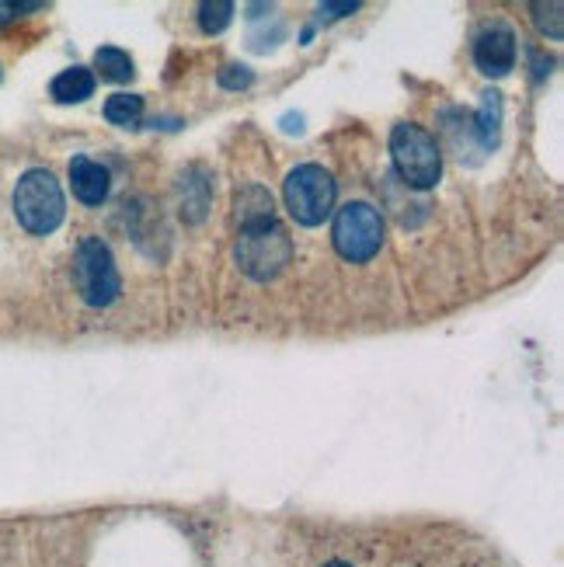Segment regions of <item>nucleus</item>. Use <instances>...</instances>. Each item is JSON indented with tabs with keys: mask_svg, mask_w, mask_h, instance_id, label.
<instances>
[{
	"mask_svg": "<svg viewBox=\"0 0 564 567\" xmlns=\"http://www.w3.org/2000/svg\"><path fill=\"white\" fill-rule=\"evenodd\" d=\"M143 116V98L140 95H112L105 101V119L112 126H137Z\"/></svg>",
	"mask_w": 564,
	"mask_h": 567,
	"instance_id": "obj_12",
	"label": "nucleus"
},
{
	"mask_svg": "<svg viewBox=\"0 0 564 567\" xmlns=\"http://www.w3.org/2000/svg\"><path fill=\"white\" fill-rule=\"evenodd\" d=\"M50 95L59 105H77V101H88L95 95V74L88 67H70L53 77L50 84Z\"/></svg>",
	"mask_w": 564,
	"mask_h": 567,
	"instance_id": "obj_9",
	"label": "nucleus"
},
{
	"mask_svg": "<svg viewBox=\"0 0 564 567\" xmlns=\"http://www.w3.org/2000/svg\"><path fill=\"white\" fill-rule=\"evenodd\" d=\"M332 241H335V251L345 261H352V265L370 261L383 248V220H380V212L370 203L341 206L338 216H335V227H332Z\"/></svg>",
	"mask_w": 564,
	"mask_h": 567,
	"instance_id": "obj_6",
	"label": "nucleus"
},
{
	"mask_svg": "<svg viewBox=\"0 0 564 567\" xmlns=\"http://www.w3.org/2000/svg\"><path fill=\"white\" fill-rule=\"evenodd\" d=\"M74 286L88 307H108V303H116V296H119L122 282H119L116 258L98 237L80 241L74 251Z\"/></svg>",
	"mask_w": 564,
	"mask_h": 567,
	"instance_id": "obj_5",
	"label": "nucleus"
},
{
	"mask_svg": "<svg viewBox=\"0 0 564 567\" xmlns=\"http://www.w3.org/2000/svg\"><path fill=\"white\" fill-rule=\"evenodd\" d=\"M533 21L536 29L551 35V39H561V4H533Z\"/></svg>",
	"mask_w": 564,
	"mask_h": 567,
	"instance_id": "obj_15",
	"label": "nucleus"
},
{
	"mask_svg": "<svg viewBox=\"0 0 564 567\" xmlns=\"http://www.w3.org/2000/svg\"><path fill=\"white\" fill-rule=\"evenodd\" d=\"M474 63L485 77H506L516 67V32L502 21L474 39Z\"/></svg>",
	"mask_w": 564,
	"mask_h": 567,
	"instance_id": "obj_7",
	"label": "nucleus"
},
{
	"mask_svg": "<svg viewBox=\"0 0 564 567\" xmlns=\"http://www.w3.org/2000/svg\"><path fill=\"white\" fill-rule=\"evenodd\" d=\"M324 567H352V564H341V560H332V564H324Z\"/></svg>",
	"mask_w": 564,
	"mask_h": 567,
	"instance_id": "obj_18",
	"label": "nucleus"
},
{
	"mask_svg": "<svg viewBox=\"0 0 564 567\" xmlns=\"http://www.w3.org/2000/svg\"><path fill=\"white\" fill-rule=\"evenodd\" d=\"M95 67L101 70L105 80H116V84H122V80H129V77L137 74V67H133V59H129V53H122V50H116V46L98 50V53H95Z\"/></svg>",
	"mask_w": 564,
	"mask_h": 567,
	"instance_id": "obj_11",
	"label": "nucleus"
},
{
	"mask_svg": "<svg viewBox=\"0 0 564 567\" xmlns=\"http://www.w3.org/2000/svg\"><path fill=\"white\" fill-rule=\"evenodd\" d=\"M234 258L245 275L269 282L290 265L293 241L275 220L251 223V227H241V237H237V244H234Z\"/></svg>",
	"mask_w": 564,
	"mask_h": 567,
	"instance_id": "obj_2",
	"label": "nucleus"
},
{
	"mask_svg": "<svg viewBox=\"0 0 564 567\" xmlns=\"http://www.w3.org/2000/svg\"><path fill=\"white\" fill-rule=\"evenodd\" d=\"M237 220H241V227H251V223H265V220H275L272 212V195L265 188H245L241 195H237Z\"/></svg>",
	"mask_w": 564,
	"mask_h": 567,
	"instance_id": "obj_10",
	"label": "nucleus"
},
{
	"mask_svg": "<svg viewBox=\"0 0 564 567\" xmlns=\"http://www.w3.org/2000/svg\"><path fill=\"white\" fill-rule=\"evenodd\" d=\"M63 212H67L63 188L50 171L32 167L21 174L14 185V216L21 227L35 237H46L63 223Z\"/></svg>",
	"mask_w": 564,
	"mask_h": 567,
	"instance_id": "obj_1",
	"label": "nucleus"
},
{
	"mask_svg": "<svg viewBox=\"0 0 564 567\" xmlns=\"http://www.w3.org/2000/svg\"><path fill=\"white\" fill-rule=\"evenodd\" d=\"M254 74L248 67H237V63H227V67L220 70V87H227V91H241V87H251Z\"/></svg>",
	"mask_w": 564,
	"mask_h": 567,
	"instance_id": "obj_16",
	"label": "nucleus"
},
{
	"mask_svg": "<svg viewBox=\"0 0 564 567\" xmlns=\"http://www.w3.org/2000/svg\"><path fill=\"white\" fill-rule=\"evenodd\" d=\"M498 122H502V101H498L495 91H488L481 101V112H477V137H481V146L498 143Z\"/></svg>",
	"mask_w": 564,
	"mask_h": 567,
	"instance_id": "obj_13",
	"label": "nucleus"
},
{
	"mask_svg": "<svg viewBox=\"0 0 564 567\" xmlns=\"http://www.w3.org/2000/svg\"><path fill=\"white\" fill-rule=\"evenodd\" d=\"M282 199H286V209L300 227H321L335 209L338 185L332 171H324L321 164H300L282 185Z\"/></svg>",
	"mask_w": 564,
	"mask_h": 567,
	"instance_id": "obj_3",
	"label": "nucleus"
},
{
	"mask_svg": "<svg viewBox=\"0 0 564 567\" xmlns=\"http://www.w3.org/2000/svg\"><path fill=\"white\" fill-rule=\"evenodd\" d=\"M70 188L84 206H101L108 199V188H112V174H108V167H101L98 161L74 157L70 161Z\"/></svg>",
	"mask_w": 564,
	"mask_h": 567,
	"instance_id": "obj_8",
	"label": "nucleus"
},
{
	"mask_svg": "<svg viewBox=\"0 0 564 567\" xmlns=\"http://www.w3.org/2000/svg\"><path fill=\"white\" fill-rule=\"evenodd\" d=\"M390 157H394L398 174L411 188H432L443 174L440 146L422 126H411V122L394 126V133H390Z\"/></svg>",
	"mask_w": 564,
	"mask_h": 567,
	"instance_id": "obj_4",
	"label": "nucleus"
},
{
	"mask_svg": "<svg viewBox=\"0 0 564 567\" xmlns=\"http://www.w3.org/2000/svg\"><path fill=\"white\" fill-rule=\"evenodd\" d=\"M352 11H359L356 0H345V4H321L317 8L321 18H345V14H352Z\"/></svg>",
	"mask_w": 564,
	"mask_h": 567,
	"instance_id": "obj_17",
	"label": "nucleus"
},
{
	"mask_svg": "<svg viewBox=\"0 0 564 567\" xmlns=\"http://www.w3.org/2000/svg\"><path fill=\"white\" fill-rule=\"evenodd\" d=\"M234 21V4H227V0H206V4H199V29L206 35H220L227 25Z\"/></svg>",
	"mask_w": 564,
	"mask_h": 567,
	"instance_id": "obj_14",
	"label": "nucleus"
}]
</instances>
